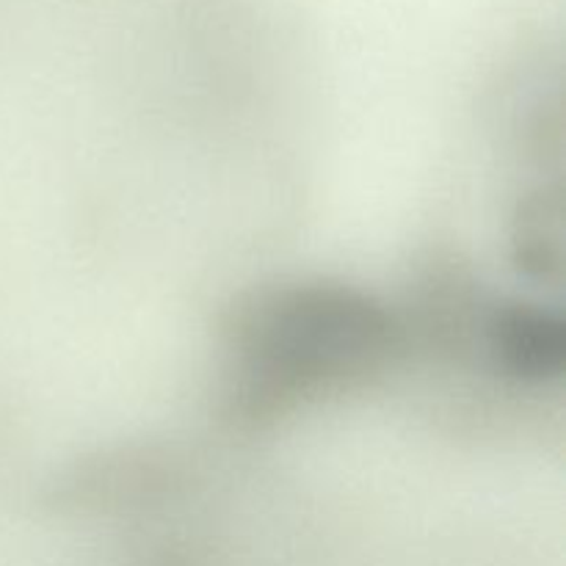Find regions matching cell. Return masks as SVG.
Returning <instances> with one entry per match:
<instances>
[{
	"mask_svg": "<svg viewBox=\"0 0 566 566\" xmlns=\"http://www.w3.org/2000/svg\"><path fill=\"white\" fill-rule=\"evenodd\" d=\"M385 304L346 285H285L238 310L230 343L232 415L249 423L374 374L398 348Z\"/></svg>",
	"mask_w": 566,
	"mask_h": 566,
	"instance_id": "obj_1",
	"label": "cell"
}]
</instances>
